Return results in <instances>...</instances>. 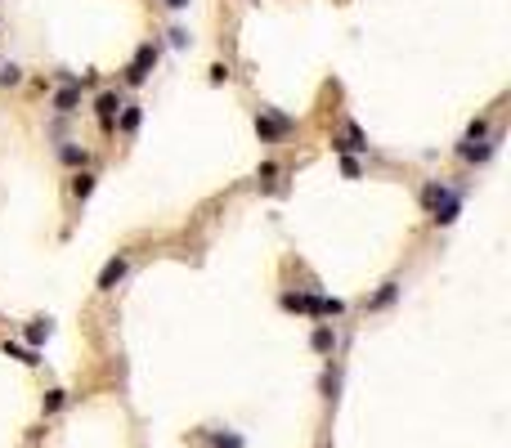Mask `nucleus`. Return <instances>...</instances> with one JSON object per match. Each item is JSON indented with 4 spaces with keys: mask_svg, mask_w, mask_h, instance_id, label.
Here are the masks:
<instances>
[{
    "mask_svg": "<svg viewBox=\"0 0 511 448\" xmlns=\"http://www.w3.org/2000/svg\"><path fill=\"white\" fill-rule=\"evenodd\" d=\"M422 206L431 211L435 224H453L462 215V193H458V188H449L444 179H435V184L422 188Z\"/></svg>",
    "mask_w": 511,
    "mask_h": 448,
    "instance_id": "obj_1",
    "label": "nucleus"
},
{
    "mask_svg": "<svg viewBox=\"0 0 511 448\" xmlns=\"http://www.w3.org/2000/svg\"><path fill=\"white\" fill-rule=\"evenodd\" d=\"M292 130H296V121H292L287 112H274V108H260V112H256V135H260L265 144H274V139L292 135Z\"/></svg>",
    "mask_w": 511,
    "mask_h": 448,
    "instance_id": "obj_2",
    "label": "nucleus"
},
{
    "mask_svg": "<svg viewBox=\"0 0 511 448\" xmlns=\"http://www.w3.org/2000/svg\"><path fill=\"white\" fill-rule=\"evenodd\" d=\"M153 68H157V45H139V54L130 59V68H126V81L144 85L148 76H153Z\"/></svg>",
    "mask_w": 511,
    "mask_h": 448,
    "instance_id": "obj_3",
    "label": "nucleus"
},
{
    "mask_svg": "<svg viewBox=\"0 0 511 448\" xmlns=\"http://www.w3.org/2000/svg\"><path fill=\"white\" fill-rule=\"evenodd\" d=\"M94 108H99L103 130H117V112H121V94L117 90H103L99 99H94Z\"/></svg>",
    "mask_w": 511,
    "mask_h": 448,
    "instance_id": "obj_4",
    "label": "nucleus"
},
{
    "mask_svg": "<svg viewBox=\"0 0 511 448\" xmlns=\"http://www.w3.org/2000/svg\"><path fill=\"white\" fill-rule=\"evenodd\" d=\"M126 269H130V260H126V256H112V260L99 269V292H112L121 278H126Z\"/></svg>",
    "mask_w": 511,
    "mask_h": 448,
    "instance_id": "obj_5",
    "label": "nucleus"
},
{
    "mask_svg": "<svg viewBox=\"0 0 511 448\" xmlns=\"http://www.w3.org/2000/svg\"><path fill=\"white\" fill-rule=\"evenodd\" d=\"M498 148V135L494 139H476V144H462V161H489Z\"/></svg>",
    "mask_w": 511,
    "mask_h": 448,
    "instance_id": "obj_6",
    "label": "nucleus"
},
{
    "mask_svg": "<svg viewBox=\"0 0 511 448\" xmlns=\"http://www.w3.org/2000/svg\"><path fill=\"white\" fill-rule=\"evenodd\" d=\"M77 108H81V90H77V85H63V90L54 94V112L68 117V112H77Z\"/></svg>",
    "mask_w": 511,
    "mask_h": 448,
    "instance_id": "obj_7",
    "label": "nucleus"
},
{
    "mask_svg": "<svg viewBox=\"0 0 511 448\" xmlns=\"http://www.w3.org/2000/svg\"><path fill=\"white\" fill-rule=\"evenodd\" d=\"M332 148L341 152V157H346V152L368 148V139H364V130H359V126H350V130H346V139H332Z\"/></svg>",
    "mask_w": 511,
    "mask_h": 448,
    "instance_id": "obj_8",
    "label": "nucleus"
},
{
    "mask_svg": "<svg viewBox=\"0 0 511 448\" xmlns=\"http://www.w3.org/2000/svg\"><path fill=\"white\" fill-rule=\"evenodd\" d=\"M139 121H144V108H139V103H121V117H117V126L126 130V135H135V130H139Z\"/></svg>",
    "mask_w": 511,
    "mask_h": 448,
    "instance_id": "obj_9",
    "label": "nucleus"
},
{
    "mask_svg": "<svg viewBox=\"0 0 511 448\" xmlns=\"http://www.w3.org/2000/svg\"><path fill=\"white\" fill-rule=\"evenodd\" d=\"M310 346H314L319 355H332V350H337V332L328 328V323H319V328H314V337H310Z\"/></svg>",
    "mask_w": 511,
    "mask_h": 448,
    "instance_id": "obj_10",
    "label": "nucleus"
},
{
    "mask_svg": "<svg viewBox=\"0 0 511 448\" xmlns=\"http://www.w3.org/2000/svg\"><path fill=\"white\" fill-rule=\"evenodd\" d=\"M341 310H346V305H341L337 296H310V314H319V319H328V314L337 319Z\"/></svg>",
    "mask_w": 511,
    "mask_h": 448,
    "instance_id": "obj_11",
    "label": "nucleus"
},
{
    "mask_svg": "<svg viewBox=\"0 0 511 448\" xmlns=\"http://www.w3.org/2000/svg\"><path fill=\"white\" fill-rule=\"evenodd\" d=\"M5 355H9V359H18V364H27V368H36V364H41L32 346H9V341H5Z\"/></svg>",
    "mask_w": 511,
    "mask_h": 448,
    "instance_id": "obj_12",
    "label": "nucleus"
},
{
    "mask_svg": "<svg viewBox=\"0 0 511 448\" xmlns=\"http://www.w3.org/2000/svg\"><path fill=\"white\" fill-rule=\"evenodd\" d=\"M395 296H400V283H386V287H382V292H377V296H373V301H368V310H386V305H391Z\"/></svg>",
    "mask_w": 511,
    "mask_h": 448,
    "instance_id": "obj_13",
    "label": "nucleus"
},
{
    "mask_svg": "<svg viewBox=\"0 0 511 448\" xmlns=\"http://www.w3.org/2000/svg\"><path fill=\"white\" fill-rule=\"evenodd\" d=\"M283 310H301V314H310V292H283Z\"/></svg>",
    "mask_w": 511,
    "mask_h": 448,
    "instance_id": "obj_14",
    "label": "nucleus"
},
{
    "mask_svg": "<svg viewBox=\"0 0 511 448\" xmlns=\"http://www.w3.org/2000/svg\"><path fill=\"white\" fill-rule=\"evenodd\" d=\"M72 193H77L81 202L94 193V175H90V170H77V179H72Z\"/></svg>",
    "mask_w": 511,
    "mask_h": 448,
    "instance_id": "obj_15",
    "label": "nucleus"
},
{
    "mask_svg": "<svg viewBox=\"0 0 511 448\" xmlns=\"http://www.w3.org/2000/svg\"><path fill=\"white\" fill-rule=\"evenodd\" d=\"M59 161H63V166H85V148L63 144V148H59Z\"/></svg>",
    "mask_w": 511,
    "mask_h": 448,
    "instance_id": "obj_16",
    "label": "nucleus"
},
{
    "mask_svg": "<svg viewBox=\"0 0 511 448\" xmlns=\"http://www.w3.org/2000/svg\"><path fill=\"white\" fill-rule=\"evenodd\" d=\"M50 332H54V328H50V319H36L32 328H27V341H32V346H41V341L50 337Z\"/></svg>",
    "mask_w": 511,
    "mask_h": 448,
    "instance_id": "obj_17",
    "label": "nucleus"
},
{
    "mask_svg": "<svg viewBox=\"0 0 511 448\" xmlns=\"http://www.w3.org/2000/svg\"><path fill=\"white\" fill-rule=\"evenodd\" d=\"M18 81H23V68L5 63V68H0V85H18Z\"/></svg>",
    "mask_w": 511,
    "mask_h": 448,
    "instance_id": "obj_18",
    "label": "nucleus"
},
{
    "mask_svg": "<svg viewBox=\"0 0 511 448\" xmlns=\"http://www.w3.org/2000/svg\"><path fill=\"white\" fill-rule=\"evenodd\" d=\"M63 404H68V395H63V390H50V395H45V413H59Z\"/></svg>",
    "mask_w": 511,
    "mask_h": 448,
    "instance_id": "obj_19",
    "label": "nucleus"
},
{
    "mask_svg": "<svg viewBox=\"0 0 511 448\" xmlns=\"http://www.w3.org/2000/svg\"><path fill=\"white\" fill-rule=\"evenodd\" d=\"M489 135V121H471V130H467V144H476V139H485Z\"/></svg>",
    "mask_w": 511,
    "mask_h": 448,
    "instance_id": "obj_20",
    "label": "nucleus"
},
{
    "mask_svg": "<svg viewBox=\"0 0 511 448\" xmlns=\"http://www.w3.org/2000/svg\"><path fill=\"white\" fill-rule=\"evenodd\" d=\"M341 175H346V179H359V161L350 157V152H346V157H341Z\"/></svg>",
    "mask_w": 511,
    "mask_h": 448,
    "instance_id": "obj_21",
    "label": "nucleus"
},
{
    "mask_svg": "<svg viewBox=\"0 0 511 448\" xmlns=\"http://www.w3.org/2000/svg\"><path fill=\"white\" fill-rule=\"evenodd\" d=\"M211 440H215V448H242V440H238V435H211Z\"/></svg>",
    "mask_w": 511,
    "mask_h": 448,
    "instance_id": "obj_22",
    "label": "nucleus"
},
{
    "mask_svg": "<svg viewBox=\"0 0 511 448\" xmlns=\"http://www.w3.org/2000/svg\"><path fill=\"white\" fill-rule=\"evenodd\" d=\"M229 81V68H224V63H211V85H224Z\"/></svg>",
    "mask_w": 511,
    "mask_h": 448,
    "instance_id": "obj_23",
    "label": "nucleus"
},
{
    "mask_svg": "<svg viewBox=\"0 0 511 448\" xmlns=\"http://www.w3.org/2000/svg\"><path fill=\"white\" fill-rule=\"evenodd\" d=\"M170 45H175V50H184V45H188V32H184V27H170Z\"/></svg>",
    "mask_w": 511,
    "mask_h": 448,
    "instance_id": "obj_24",
    "label": "nucleus"
},
{
    "mask_svg": "<svg viewBox=\"0 0 511 448\" xmlns=\"http://www.w3.org/2000/svg\"><path fill=\"white\" fill-rule=\"evenodd\" d=\"M256 175H260V179H274V175H278V166H274V161H260V170H256Z\"/></svg>",
    "mask_w": 511,
    "mask_h": 448,
    "instance_id": "obj_25",
    "label": "nucleus"
},
{
    "mask_svg": "<svg viewBox=\"0 0 511 448\" xmlns=\"http://www.w3.org/2000/svg\"><path fill=\"white\" fill-rule=\"evenodd\" d=\"M166 5H170V9H184V5H188V0H166Z\"/></svg>",
    "mask_w": 511,
    "mask_h": 448,
    "instance_id": "obj_26",
    "label": "nucleus"
}]
</instances>
